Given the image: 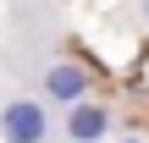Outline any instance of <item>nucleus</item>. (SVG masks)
I'll list each match as a JSON object with an SVG mask.
<instances>
[{
	"label": "nucleus",
	"mask_w": 149,
	"mask_h": 143,
	"mask_svg": "<svg viewBox=\"0 0 149 143\" xmlns=\"http://www.w3.org/2000/svg\"><path fill=\"white\" fill-rule=\"evenodd\" d=\"M0 132H6V143H44L50 138L44 99H6L0 105Z\"/></svg>",
	"instance_id": "1"
},
{
	"label": "nucleus",
	"mask_w": 149,
	"mask_h": 143,
	"mask_svg": "<svg viewBox=\"0 0 149 143\" xmlns=\"http://www.w3.org/2000/svg\"><path fill=\"white\" fill-rule=\"evenodd\" d=\"M44 99H50V105H66V110L83 105V99H88V72L72 66V61H55V66L44 72Z\"/></svg>",
	"instance_id": "2"
},
{
	"label": "nucleus",
	"mask_w": 149,
	"mask_h": 143,
	"mask_svg": "<svg viewBox=\"0 0 149 143\" xmlns=\"http://www.w3.org/2000/svg\"><path fill=\"white\" fill-rule=\"evenodd\" d=\"M105 132H111V105L83 99V105L66 110V138H72V143H100Z\"/></svg>",
	"instance_id": "3"
},
{
	"label": "nucleus",
	"mask_w": 149,
	"mask_h": 143,
	"mask_svg": "<svg viewBox=\"0 0 149 143\" xmlns=\"http://www.w3.org/2000/svg\"><path fill=\"white\" fill-rule=\"evenodd\" d=\"M122 143H138V138H122Z\"/></svg>",
	"instance_id": "4"
}]
</instances>
